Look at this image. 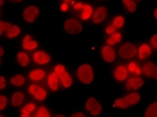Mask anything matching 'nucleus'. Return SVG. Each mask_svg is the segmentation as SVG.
<instances>
[{"label":"nucleus","instance_id":"nucleus-1","mask_svg":"<svg viewBox=\"0 0 157 117\" xmlns=\"http://www.w3.org/2000/svg\"><path fill=\"white\" fill-rule=\"evenodd\" d=\"M78 78L82 83L84 84H91L94 80V73L90 65L84 64L78 69Z\"/></svg>","mask_w":157,"mask_h":117},{"label":"nucleus","instance_id":"nucleus-2","mask_svg":"<svg viewBox=\"0 0 157 117\" xmlns=\"http://www.w3.org/2000/svg\"><path fill=\"white\" fill-rule=\"evenodd\" d=\"M139 101H140V95L136 93V92H134V93H130L124 98L117 99L115 101V106L122 109H126L128 107H130V106L137 104Z\"/></svg>","mask_w":157,"mask_h":117},{"label":"nucleus","instance_id":"nucleus-3","mask_svg":"<svg viewBox=\"0 0 157 117\" xmlns=\"http://www.w3.org/2000/svg\"><path fill=\"white\" fill-rule=\"evenodd\" d=\"M136 47L133 44L130 42H126L124 44L122 47L120 48L119 51V56L122 59H132L133 57L136 55Z\"/></svg>","mask_w":157,"mask_h":117},{"label":"nucleus","instance_id":"nucleus-4","mask_svg":"<svg viewBox=\"0 0 157 117\" xmlns=\"http://www.w3.org/2000/svg\"><path fill=\"white\" fill-rule=\"evenodd\" d=\"M65 29L67 33L72 34H78L83 30V26H82L81 22H78L76 19H67L65 22Z\"/></svg>","mask_w":157,"mask_h":117},{"label":"nucleus","instance_id":"nucleus-5","mask_svg":"<svg viewBox=\"0 0 157 117\" xmlns=\"http://www.w3.org/2000/svg\"><path fill=\"white\" fill-rule=\"evenodd\" d=\"M86 109L91 112L93 116H98L102 112V107L95 98H89L86 103Z\"/></svg>","mask_w":157,"mask_h":117},{"label":"nucleus","instance_id":"nucleus-6","mask_svg":"<svg viewBox=\"0 0 157 117\" xmlns=\"http://www.w3.org/2000/svg\"><path fill=\"white\" fill-rule=\"evenodd\" d=\"M28 92L30 94H33L35 97V99L38 101H42L46 98V91L44 89V88L37 86V85H30L29 88H28Z\"/></svg>","mask_w":157,"mask_h":117},{"label":"nucleus","instance_id":"nucleus-7","mask_svg":"<svg viewBox=\"0 0 157 117\" xmlns=\"http://www.w3.org/2000/svg\"><path fill=\"white\" fill-rule=\"evenodd\" d=\"M38 13H39V10L37 7L28 6L23 11V18L25 19L27 22H33L35 17L38 15Z\"/></svg>","mask_w":157,"mask_h":117},{"label":"nucleus","instance_id":"nucleus-8","mask_svg":"<svg viewBox=\"0 0 157 117\" xmlns=\"http://www.w3.org/2000/svg\"><path fill=\"white\" fill-rule=\"evenodd\" d=\"M102 56H103V59H104L107 63H112L115 61L116 53L111 47L106 45V47H103L102 49Z\"/></svg>","mask_w":157,"mask_h":117},{"label":"nucleus","instance_id":"nucleus-9","mask_svg":"<svg viewBox=\"0 0 157 117\" xmlns=\"http://www.w3.org/2000/svg\"><path fill=\"white\" fill-rule=\"evenodd\" d=\"M143 73L147 77H151L153 79L157 80V66L151 62L146 63L143 67Z\"/></svg>","mask_w":157,"mask_h":117},{"label":"nucleus","instance_id":"nucleus-10","mask_svg":"<svg viewBox=\"0 0 157 117\" xmlns=\"http://www.w3.org/2000/svg\"><path fill=\"white\" fill-rule=\"evenodd\" d=\"M143 80L139 77H135V78H130L128 79V82L126 85L127 90H138L143 86Z\"/></svg>","mask_w":157,"mask_h":117},{"label":"nucleus","instance_id":"nucleus-11","mask_svg":"<svg viewBox=\"0 0 157 117\" xmlns=\"http://www.w3.org/2000/svg\"><path fill=\"white\" fill-rule=\"evenodd\" d=\"M106 16H107V8L104 6H101L97 8V10L95 11L94 15H93V21L96 24H99L106 18Z\"/></svg>","mask_w":157,"mask_h":117},{"label":"nucleus","instance_id":"nucleus-12","mask_svg":"<svg viewBox=\"0 0 157 117\" xmlns=\"http://www.w3.org/2000/svg\"><path fill=\"white\" fill-rule=\"evenodd\" d=\"M33 61L39 65H44V64L49 63L51 57L44 52H36L33 54Z\"/></svg>","mask_w":157,"mask_h":117},{"label":"nucleus","instance_id":"nucleus-13","mask_svg":"<svg viewBox=\"0 0 157 117\" xmlns=\"http://www.w3.org/2000/svg\"><path fill=\"white\" fill-rule=\"evenodd\" d=\"M127 75H128L127 69H126V67H124V66L117 67L115 72H114V77H115V79L118 81H121V82L127 79Z\"/></svg>","mask_w":157,"mask_h":117},{"label":"nucleus","instance_id":"nucleus-14","mask_svg":"<svg viewBox=\"0 0 157 117\" xmlns=\"http://www.w3.org/2000/svg\"><path fill=\"white\" fill-rule=\"evenodd\" d=\"M23 44H22V47L24 49H27V51H33V49H36L38 44L35 41H33L31 38L30 35H26L25 37L23 38Z\"/></svg>","mask_w":157,"mask_h":117},{"label":"nucleus","instance_id":"nucleus-15","mask_svg":"<svg viewBox=\"0 0 157 117\" xmlns=\"http://www.w3.org/2000/svg\"><path fill=\"white\" fill-rule=\"evenodd\" d=\"M59 77L58 75L53 72L52 73L51 75L48 76V85H49V87H51V89L52 91H56L58 90V88H59Z\"/></svg>","mask_w":157,"mask_h":117},{"label":"nucleus","instance_id":"nucleus-16","mask_svg":"<svg viewBox=\"0 0 157 117\" xmlns=\"http://www.w3.org/2000/svg\"><path fill=\"white\" fill-rule=\"evenodd\" d=\"M45 77V72L44 70H33L29 73V78L33 81H40Z\"/></svg>","mask_w":157,"mask_h":117},{"label":"nucleus","instance_id":"nucleus-17","mask_svg":"<svg viewBox=\"0 0 157 117\" xmlns=\"http://www.w3.org/2000/svg\"><path fill=\"white\" fill-rule=\"evenodd\" d=\"M151 55V48L148 45H142L140 49H139V58L141 60H144L147 58L148 56Z\"/></svg>","mask_w":157,"mask_h":117},{"label":"nucleus","instance_id":"nucleus-18","mask_svg":"<svg viewBox=\"0 0 157 117\" xmlns=\"http://www.w3.org/2000/svg\"><path fill=\"white\" fill-rule=\"evenodd\" d=\"M35 110L34 103H28L21 110V117H30V113Z\"/></svg>","mask_w":157,"mask_h":117},{"label":"nucleus","instance_id":"nucleus-19","mask_svg":"<svg viewBox=\"0 0 157 117\" xmlns=\"http://www.w3.org/2000/svg\"><path fill=\"white\" fill-rule=\"evenodd\" d=\"M17 62H18L20 66L26 67L28 64H29V59H28V56L25 54V53L20 52L17 54Z\"/></svg>","mask_w":157,"mask_h":117},{"label":"nucleus","instance_id":"nucleus-20","mask_svg":"<svg viewBox=\"0 0 157 117\" xmlns=\"http://www.w3.org/2000/svg\"><path fill=\"white\" fill-rule=\"evenodd\" d=\"M23 94L20 93V92H15L12 96V100H11V104L13 106H19L22 104L23 102Z\"/></svg>","mask_w":157,"mask_h":117},{"label":"nucleus","instance_id":"nucleus-21","mask_svg":"<svg viewBox=\"0 0 157 117\" xmlns=\"http://www.w3.org/2000/svg\"><path fill=\"white\" fill-rule=\"evenodd\" d=\"M145 117H157V101L147 108L145 112Z\"/></svg>","mask_w":157,"mask_h":117},{"label":"nucleus","instance_id":"nucleus-22","mask_svg":"<svg viewBox=\"0 0 157 117\" xmlns=\"http://www.w3.org/2000/svg\"><path fill=\"white\" fill-rule=\"evenodd\" d=\"M60 81H62V83L63 85V87L66 88H69L72 86V78L69 75V73L67 72H65L60 77Z\"/></svg>","mask_w":157,"mask_h":117},{"label":"nucleus","instance_id":"nucleus-23","mask_svg":"<svg viewBox=\"0 0 157 117\" xmlns=\"http://www.w3.org/2000/svg\"><path fill=\"white\" fill-rule=\"evenodd\" d=\"M92 7L89 4H86L83 6V11H82V19L83 20H88L89 17L91 16L92 14Z\"/></svg>","mask_w":157,"mask_h":117},{"label":"nucleus","instance_id":"nucleus-24","mask_svg":"<svg viewBox=\"0 0 157 117\" xmlns=\"http://www.w3.org/2000/svg\"><path fill=\"white\" fill-rule=\"evenodd\" d=\"M121 38H122V37H121V33H114L111 35V37L107 40V44L110 45H115V44H117V42H119L121 41Z\"/></svg>","mask_w":157,"mask_h":117},{"label":"nucleus","instance_id":"nucleus-25","mask_svg":"<svg viewBox=\"0 0 157 117\" xmlns=\"http://www.w3.org/2000/svg\"><path fill=\"white\" fill-rule=\"evenodd\" d=\"M11 83L14 85V86H22V85L25 83V79H24L23 76L16 75L11 78Z\"/></svg>","mask_w":157,"mask_h":117},{"label":"nucleus","instance_id":"nucleus-26","mask_svg":"<svg viewBox=\"0 0 157 117\" xmlns=\"http://www.w3.org/2000/svg\"><path fill=\"white\" fill-rule=\"evenodd\" d=\"M124 5L126 6V8L128 9L129 12H135L136 10V3H135L133 0H122Z\"/></svg>","mask_w":157,"mask_h":117},{"label":"nucleus","instance_id":"nucleus-27","mask_svg":"<svg viewBox=\"0 0 157 117\" xmlns=\"http://www.w3.org/2000/svg\"><path fill=\"white\" fill-rule=\"evenodd\" d=\"M19 33H20V28L16 25H12L11 27H10V29L7 31V37H8L9 38L15 37L19 34Z\"/></svg>","mask_w":157,"mask_h":117},{"label":"nucleus","instance_id":"nucleus-28","mask_svg":"<svg viewBox=\"0 0 157 117\" xmlns=\"http://www.w3.org/2000/svg\"><path fill=\"white\" fill-rule=\"evenodd\" d=\"M35 117H51V113L44 106H41L35 114Z\"/></svg>","mask_w":157,"mask_h":117},{"label":"nucleus","instance_id":"nucleus-29","mask_svg":"<svg viewBox=\"0 0 157 117\" xmlns=\"http://www.w3.org/2000/svg\"><path fill=\"white\" fill-rule=\"evenodd\" d=\"M124 22H125L124 17H123V16H121V15L116 16L115 18H114V20H113V24H114V25H115L117 28L122 27V26L124 25Z\"/></svg>","mask_w":157,"mask_h":117},{"label":"nucleus","instance_id":"nucleus-30","mask_svg":"<svg viewBox=\"0 0 157 117\" xmlns=\"http://www.w3.org/2000/svg\"><path fill=\"white\" fill-rule=\"evenodd\" d=\"M12 26L11 23L9 22H4V21H0V35L3 33V31H8L10 29V27Z\"/></svg>","mask_w":157,"mask_h":117},{"label":"nucleus","instance_id":"nucleus-31","mask_svg":"<svg viewBox=\"0 0 157 117\" xmlns=\"http://www.w3.org/2000/svg\"><path fill=\"white\" fill-rule=\"evenodd\" d=\"M66 72V69H65V67H63V65H58L56 67V69H55V73L58 75L59 78L62 77V75L63 73Z\"/></svg>","mask_w":157,"mask_h":117},{"label":"nucleus","instance_id":"nucleus-32","mask_svg":"<svg viewBox=\"0 0 157 117\" xmlns=\"http://www.w3.org/2000/svg\"><path fill=\"white\" fill-rule=\"evenodd\" d=\"M7 104V98L3 95H0V110H3L6 107Z\"/></svg>","mask_w":157,"mask_h":117},{"label":"nucleus","instance_id":"nucleus-33","mask_svg":"<svg viewBox=\"0 0 157 117\" xmlns=\"http://www.w3.org/2000/svg\"><path fill=\"white\" fill-rule=\"evenodd\" d=\"M129 71H131V72H133V73L136 71L137 74H140V70L138 69V67H137V65L135 63H130L129 64Z\"/></svg>","mask_w":157,"mask_h":117},{"label":"nucleus","instance_id":"nucleus-34","mask_svg":"<svg viewBox=\"0 0 157 117\" xmlns=\"http://www.w3.org/2000/svg\"><path fill=\"white\" fill-rule=\"evenodd\" d=\"M116 26L114 25V24H111V25H109L108 27L106 28V33H108V34H111V33H115V30H116Z\"/></svg>","mask_w":157,"mask_h":117},{"label":"nucleus","instance_id":"nucleus-35","mask_svg":"<svg viewBox=\"0 0 157 117\" xmlns=\"http://www.w3.org/2000/svg\"><path fill=\"white\" fill-rule=\"evenodd\" d=\"M151 45L153 49H157V34H154L151 37Z\"/></svg>","mask_w":157,"mask_h":117},{"label":"nucleus","instance_id":"nucleus-36","mask_svg":"<svg viewBox=\"0 0 157 117\" xmlns=\"http://www.w3.org/2000/svg\"><path fill=\"white\" fill-rule=\"evenodd\" d=\"M5 85H6V82H5L4 77H0V90H1V89H4V88H5Z\"/></svg>","mask_w":157,"mask_h":117},{"label":"nucleus","instance_id":"nucleus-37","mask_svg":"<svg viewBox=\"0 0 157 117\" xmlns=\"http://www.w3.org/2000/svg\"><path fill=\"white\" fill-rule=\"evenodd\" d=\"M72 117H86L83 113L81 112H77V113H74V114L72 115Z\"/></svg>","mask_w":157,"mask_h":117},{"label":"nucleus","instance_id":"nucleus-38","mask_svg":"<svg viewBox=\"0 0 157 117\" xmlns=\"http://www.w3.org/2000/svg\"><path fill=\"white\" fill-rule=\"evenodd\" d=\"M83 4H82V3H78V4H76V5H75V8H76V9H78V8H82V9H83Z\"/></svg>","mask_w":157,"mask_h":117},{"label":"nucleus","instance_id":"nucleus-39","mask_svg":"<svg viewBox=\"0 0 157 117\" xmlns=\"http://www.w3.org/2000/svg\"><path fill=\"white\" fill-rule=\"evenodd\" d=\"M62 9H63V11H67V3H63V4L62 5Z\"/></svg>","mask_w":157,"mask_h":117},{"label":"nucleus","instance_id":"nucleus-40","mask_svg":"<svg viewBox=\"0 0 157 117\" xmlns=\"http://www.w3.org/2000/svg\"><path fill=\"white\" fill-rule=\"evenodd\" d=\"M3 54H4V49L2 47H0V57H2ZM0 65H1V60H0Z\"/></svg>","mask_w":157,"mask_h":117},{"label":"nucleus","instance_id":"nucleus-41","mask_svg":"<svg viewBox=\"0 0 157 117\" xmlns=\"http://www.w3.org/2000/svg\"><path fill=\"white\" fill-rule=\"evenodd\" d=\"M154 17L157 19V8L155 9V11H154Z\"/></svg>","mask_w":157,"mask_h":117},{"label":"nucleus","instance_id":"nucleus-42","mask_svg":"<svg viewBox=\"0 0 157 117\" xmlns=\"http://www.w3.org/2000/svg\"><path fill=\"white\" fill-rule=\"evenodd\" d=\"M55 117H66L65 115H56Z\"/></svg>","mask_w":157,"mask_h":117},{"label":"nucleus","instance_id":"nucleus-43","mask_svg":"<svg viewBox=\"0 0 157 117\" xmlns=\"http://www.w3.org/2000/svg\"><path fill=\"white\" fill-rule=\"evenodd\" d=\"M3 4V0H0V5Z\"/></svg>","mask_w":157,"mask_h":117},{"label":"nucleus","instance_id":"nucleus-44","mask_svg":"<svg viewBox=\"0 0 157 117\" xmlns=\"http://www.w3.org/2000/svg\"><path fill=\"white\" fill-rule=\"evenodd\" d=\"M14 1H17V2H19V1H22V0H14Z\"/></svg>","mask_w":157,"mask_h":117},{"label":"nucleus","instance_id":"nucleus-45","mask_svg":"<svg viewBox=\"0 0 157 117\" xmlns=\"http://www.w3.org/2000/svg\"><path fill=\"white\" fill-rule=\"evenodd\" d=\"M0 117H3V116H2V115H0Z\"/></svg>","mask_w":157,"mask_h":117},{"label":"nucleus","instance_id":"nucleus-46","mask_svg":"<svg viewBox=\"0 0 157 117\" xmlns=\"http://www.w3.org/2000/svg\"><path fill=\"white\" fill-rule=\"evenodd\" d=\"M66 1H69V0H66Z\"/></svg>","mask_w":157,"mask_h":117},{"label":"nucleus","instance_id":"nucleus-47","mask_svg":"<svg viewBox=\"0 0 157 117\" xmlns=\"http://www.w3.org/2000/svg\"><path fill=\"white\" fill-rule=\"evenodd\" d=\"M138 1H139V0H138Z\"/></svg>","mask_w":157,"mask_h":117}]
</instances>
